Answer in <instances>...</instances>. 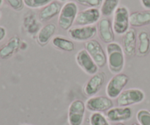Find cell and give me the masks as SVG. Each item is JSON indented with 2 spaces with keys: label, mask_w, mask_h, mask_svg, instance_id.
I'll list each match as a JSON object with an SVG mask.
<instances>
[{
  "label": "cell",
  "mask_w": 150,
  "mask_h": 125,
  "mask_svg": "<svg viewBox=\"0 0 150 125\" xmlns=\"http://www.w3.org/2000/svg\"><path fill=\"white\" fill-rule=\"evenodd\" d=\"M106 56L107 64L110 72L115 75L121 73L125 63L122 47L118 42L108 43L106 46Z\"/></svg>",
  "instance_id": "obj_1"
},
{
  "label": "cell",
  "mask_w": 150,
  "mask_h": 125,
  "mask_svg": "<svg viewBox=\"0 0 150 125\" xmlns=\"http://www.w3.org/2000/svg\"><path fill=\"white\" fill-rule=\"evenodd\" d=\"M78 15V6L74 1H67L62 6L59 14L58 23L63 30H69Z\"/></svg>",
  "instance_id": "obj_2"
},
{
  "label": "cell",
  "mask_w": 150,
  "mask_h": 125,
  "mask_svg": "<svg viewBox=\"0 0 150 125\" xmlns=\"http://www.w3.org/2000/svg\"><path fill=\"white\" fill-rule=\"evenodd\" d=\"M130 13L128 9L125 6L117 7L114 13L113 29L119 35H124L130 29Z\"/></svg>",
  "instance_id": "obj_3"
},
{
  "label": "cell",
  "mask_w": 150,
  "mask_h": 125,
  "mask_svg": "<svg viewBox=\"0 0 150 125\" xmlns=\"http://www.w3.org/2000/svg\"><path fill=\"white\" fill-rule=\"evenodd\" d=\"M129 81V77L125 73H119L113 76L105 87V93L109 98L116 99L123 92Z\"/></svg>",
  "instance_id": "obj_4"
},
{
  "label": "cell",
  "mask_w": 150,
  "mask_h": 125,
  "mask_svg": "<svg viewBox=\"0 0 150 125\" xmlns=\"http://www.w3.org/2000/svg\"><path fill=\"white\" fill-rule=\"evenodd\" d=\"M145 99V94L142 89L137 88L124 90L117 98L119 107H129L130 105L141 103Z\"/></svg>",
  "instance_id": "obj_5"
},
{
  "label": "cell",
  "mask_w": 150,
  "mask_h": 125,
  "mask_svg": "<svg viewBox=\"0 0 150 125\" xmlns=\"http://www.w3.org/2000/svg\"><path fill=\"white\" fill-rule=\"evenodd\" d=\"M84 49L89 53L99 68L105 67L107 64L106 52H105L101 44L96 40H90L84 44Z\"/></svg>",
  "instance_id": "obj_6"
},
{
  "label": "cell",
  "mask_w": 150,
  "mask_h": 125,
  "mask_svg": "<svg viewBox=\"0 0 150 125\" xmlns=\"http://www.w3.org/2000/svg\"><path fill=\"white\" fill-rule=\"evenodd\" d=\"M86 104L81 100H76L68 108V122L70 125H82L86 111Z\"/></svg>",
  "instance_id": "obj_7"
},
{
  "label": "cell",
  "mask_w": 150,
  "mask_h": 125,
  "mask_svg": "<svg viewBox=\"0 0 150 125\" xmlns=\"http://www.w3.org/2000/svg\"><path fill=\"white\" fill-rule=\"evenodd\" d=\"M76 61L78 65L89 76L96 74L99 70L98 66L85 49L80 50L76 54Z\"/></svg>",
  "instance_id": "obj_8"
},
{
  "label": "cell",
  "mask_w": 150,
  "mask_h": 125,
  "mask_svg": "<svg viewBox=\"0 0 150 125\" xmlns=\"http://www.w3.org/2000/svg\"><path fill=\"white\" fill-rule=\"evenodd\" d=\"M86 108L92 112H103L108 111L114 108V102L108 97L93 96L87 100Z\"/></svg>",
  "instance_id": "obj_9"
},
{
  "label": "cell",
  "mask_w": 150,
  "mask_h": 125,
  "mask_svg": "<svg viewBox=\"0 0 150 125\" xmlns=\"http://www.w3.org/2000/svg\"><path fill=\"white\" fill-rule=\"evenodd\" d=\"M100 14V10L97 7H89L78 13L75 22L78 26H91L99 20Z\"/></svg>",
  "instance_id": "obj_10"
},
{
  "label": "cell",
  "mask_w": 150,
  "mask_h": 125,
  "mask_svg": "<svg viewBox=\"0 0 150 125\" xmlns=\"http://www.w3.org/2000/svg\"><path fill=\"white\" fill-rule=\"evenodd\" d=\"M98 29L95 26H83L75 27L68 30V34L70 37L76 41L83 42L89 41L96 35Z\"/></svg>",
  "instance_id": "obj_11"
},
{
  "label": "cell",
  "mask_w": 150,
  "mask_h": 125,
  "mask_svg": "<svg viewBox=\"0 0 150 125\" xmlns=\"http://www.w3.org/2000/svg\"><path fill=\"white\" fill-rule=\"evenodd\" d=\"M105 81V73L98 71L92 76L83 88V92L88 97H93L99 92Z\"/></svg>",
  "instance_id": "obj_12"
},
{
  "label": "cell",
  "mask_w": 150,
  "mask_h": 125,
  "mask_svg": "<svg viewBox=\"0 0 150 125\" xmlns=\"http://www.w3.org/2000/svg\"><path fill=\"white\" fill-rule=\"evenodd\" d=\"M136 48L137 34L133 28H130L123 35L122 48L127 56L133 57L136 54Z\"/></svg>",
  "instance_id": "obj_13"
},
{
  "label": "cell",
  "mask_w": 150,
  "mask_h": 125,
  "mask_svg": "<svg viewBox=\"0 0 150 125\" xmlns=\"http://www.w3.org/2000/svg\"><path fill=\"white\" fill-rule=\"evenodd\" d=\"M133 117V111L130 107H117L108 110L106 118L111 122H122Z\"/></svg>",
  "instance_id": "obj_14"
},
{
  "label": "cell",
  "mask_w": 150,
  "mask_h": 125,
  "mask_svg": "<svg viewBox=\"0 0 150 125\" xmlns=\"http://www.w3.org/2000/svg\"><path fill=\"white\" fill-rule=\"evenodd\" d=\"M98 32L100 38L105 43H111L114 41L115 35L112 23L107 18H103L98 23Z\"/></svg>",
  "instance_id": "obj_15"
},
{
  "label": "cell",
  "mask_w": 150,
  "mask_h": 125,
  "mask_svg": "<svg viewBox=\"0 0 150 125\" xmlns=\"http://www.w3.org/2000/svg\"><path fill=\"white\" fill-rule=\"evenodd\" d=\"M62 4L58 1H51L46 6L42 7L40 11L38 18L42 22H46L59 14L62 9Z\"/></svg>",
  "instance_id": "obj_16"
},
{
  "label": "cell",
  "mask_w": 150,
  "mask_h": 125,
  "mask_svg": "<svg viewBox=\"0 0 150 125\" xmlns=\"http://www.w3.org/2000/svg\"><path fill=\"white\" fill-rule=\"evenodd\" d=\"M21 40L18 36H13L0 48V58L7 59L10 58L21 47Z\"/></svg>",
  "instance_id": "obj_17"
},
{
  "label": "cell",
  "mask_w": 150,
  "mask_h": 125,
  "mask_svg": "<svg viewBox=\"0 0 150 125\" xmlns=\"http://www.w3.org/2000/svg\"><path fill=\"white\" fill-rule=\"evenodd\" d=\"M57 30V26L50 23L42 26L37 35V42L40 46H45L49 42Z\"/></svg>",
  "instance_id": "obj_18"
},
{
  "label": "cell",
  "mask_w": 150,
  "mask_h": 125,
  "mask_svg": "<svg viewBox=\"0 0 150 125\" xmlns=\"http://www.w3.org/2000/svg\"><path fill=\"white\" fill-rule=\"evenodd\" d=\"M130 24L133 27H141L150 24V10L136 11L130 14Z\"/></svg>",
  "instance_id": "obj_19"
},
{
  "label": "cell",
  "mask_w": 150,
  "mask_h": 125,
  "mask_svg": "<svg viewBox=\"0 0 150 125\" xmlns=\"http://www.w3.org/2000/svg\"><path fill=\"white\" fill-rule=\"evenodd\" d=\"M139 45H138V54L140 56H145L149 54L150 51V35L149 32L143 30L138 35Z\"/></svg>",
  "instance_id": "obj_20"
},
{
  "label": "cell",
  "mask_w": 150,
  "mask_h": 125,
  "mask_svg": "<svg viewBox=\"0 0 150 125\" xmlns=\"http://www.w3.org/2000/svg\"><path fill=\"white\" fill-rule=\"evenodd\" d=\"M52 44L56 48L65 52H72L76 48L73 41L61 36H57L53 38Z\"/></svg>",
  "instance_id": "obj_21"
},
{
  "label": "cell",
  "mask_w": 150,
  "mask_h": 125,
  "mask_svg": "<svg viewBox=\"0 0 150 125\" xmlns=\"http://www.w3.org/2000/svg\"><path fill=\"white\" fill-rule=\"evenodd\" d=\"M23 26L27 32L30 35H35L40 29V25L37 20L33 13L28 14L23 20Z\"/></svg>",
  "instance_id": "obj_22"
},
{
  "label": "cell",
  "mask_w": 150,
  "mask_h": 125,
  "mask_svg": "<svg viewBox=\"0 0 150 125\" xmlns=\"http://www.w3.org/2000/svg\"><path fill=\"white\" fill-rule=\"evenodd\" d=\"M119 2L120 0H103L101 4V14L103 16H111L118 7Z\"/></svg>",
  "instance_id": "obj_23"
},
{
  "label": "cell",
  "mask_w": 150,
  "mask_h": 125,
  "mask_svg": "<svg viewBox=\"0 0 150 125\" xmlns=\"http://www.w3.org/2000/svg\"><path fill=\"white\" fill-rule=\"evenodd\" d=\"M90 125H111L108 120L102 113L94 112L89 117Z\"/></svg>",
  "instance_id": "obj_24"
},
{
  "label": "cell",
  "mask_w": 150,
  "mask_h": 125,
  "mask_svg": "<svg viewBox=\"0 0 150 125\" xmlns=\"http://www.w3.org/2000/svg\"><path fill=\"white\" fill-rule=\"evenodd\" d=\"M136 119L140 125H150V111L142 109L138 111Z\"/></svg>",
  "instance_id": "obj_25"
},
{
  "label": "cell",
  "mask_w": 150,
  "mask_h": 125,
  "mask_svg": "<svg viewBox=\"0 0 150 125\" xmlns=\"http://www.w3.org/2000/svg\"><path fill=\"white\" fill-rule=\"evenodd\" d=\"M26 7L29 8H40L43 7L51 3L52 0H23Z\"/></svg>",
  "instance_id": "obj_26"
},
{
  "label": "cell",
  "mask_w": 150,
  "mask_h": 125,
  "mask_svg": "<svg viewBox=\"0 0 150 125\" xmlns=\"http://www.w3.org/2000/svg\"><path fill=\"white\" fill-rule=\"evenodd\" d=\"M78 3L90 7H98L102 4L103 0H76Z\"/></svg>",
  "instance_id": "obj_27"
},
{
  "label": "cell",
  "mask_w": 150,
  "mask_h": 125,
  "mask_svg": "<svg viewBox=\"0 0 150 125\" xmlns=\"http://www.w3.org/2000/svg\"><path fill=\"white\" fill-rule=\"evenodd\" d=\"M9 5L16 11H20L23 8L24 3L23 0H6Z\"/></svg>",
  "instance_id": "obj_28"
},
{
  "label": "cell",
  "mask_w": 150,
  "mask_h": 125,
  "mask_svg": "<svg viewBox=\"0 0 150 125\" xmlns=\"http://www.w3.org/2000/svg\"><path fill=\"white\" fill-rule=\"evenodd\" d=\"M6 35H7V31L4 26H0V42L2 41L5 38Z\"/></svg>",
  "instance_id": "obj_29"
},
{
  "label": "cell",
  "mask_w": 150,
  "mask_h": 125,
  "mask_svg": "<svg viewBox=\"0 0 150 125\" xmlns=\"http://www.w3.org/2000/svg\"><path fill=\"white\" fill-rule=\"evenodd\" d=\"M141 2L144 8L150 10V0H141Z\"/></svg>",
  "instance_id": "obj_30"
},
{
  "label": "cell",
  "mask_w": 150,
  "mask_h": 125,
  "mask_svg": "<svg viewBox=\"0 0 150 125\" xmlns=\"http://www.w3.org/2000/svg\"><path fill=\"white\" fill-rule=\"evenodd\" d=\"M115 125H125L124 124V123H122V122H119V123H117V124H115Z\"/></svg>",
  "instance_id": "obj_31"
},
{
  "label": "cell",
  "mask_w": 150,
  "mask_h": 125,
  "mask_svg": "<svg viewBox=\"0 0 150 125\" xmlns=\"http://www.w3.org/2000/svg\"><path fill=\"white\" fill-rule=\"evenodd\" d=\"M131 125H140V124H139V123L135 122V123H133V124H132Z\"/></svg>",
  "instance_id": "obj_32"
},
{
  "label": "cell",
  "mask_w": 150,
  "mask_h": 125,
  "mask_svg": "<svg viewBox=\"0 0 150 125\" xmlns=\"http://www.w3.org/2000/svg\"><path fill=\"white\" fill-rule=\"evenodd\" d=\"M2 4H3V0H0V7L2 5Z\"/></svg>",
  "instance_id": "obj_33"
},
{
  "label": "cell",
  "mask_w": 150,
  "mask_h": 125,
  "mask_svg": "<svg viewBox=\"0 0 150 125\" xmlns=\"http://www.w3.org/2000/svg\"><path fill=\"white\" fill-rule=\"evenodd\" d=\"M59 1H66V0H59Z\"/></svg>",
  "instance_id": "obj_34"
},
{
  "label": "cell",
  "mask_w": 150,
  "mask_h": 125,
  "mask_svg": "<svg viewBox=\"0 0 150 125\" xmlns=\"http://www.w3.org/2000/svg\"><path fill=\"white\" fill-rule=\"evenodd\" d=\"M20 125H30V124H20Z\"/></svg>",
  "instance_id": "obj_35"
},
{
  "label": "cell",
  "mask_w": 150,
  "mask_h": 125,
  "mask_svg": "<svg viewBox=\"0 0 150 125\" xmlns=\"http://www.w3.org/2000/svg\"><path fill=\"white\" fill-rule=\"evenodd\" d=\"M1 12H0V18H1Z\"/></svg>",
  "instance_id": "obj_36"
}]
</instances>
